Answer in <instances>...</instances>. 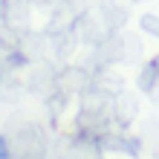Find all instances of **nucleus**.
<instances>
[{"label": "nucleus", "instance_id": "1", "mask_svg": "<svg viewBox=\"0 0 159 159\" xmlns=\"http://www.w3.org/2000/svg\"><path fill=\"white\" fill-rule=\"evenodd\" d=\"M156 78H159V58H153V61L145 67V72H142V87H145V90H151Z\"/></svg>", "mask_w": 159, "mask_h": 159}, {"label": "nucleus", "instance_id": "2", "mask_svg": "<svg viewBox=\"0 0 159 159\" xmlns=\"http://www.w3.org/2000/svg\"><path fill=\"white\" fill-rule=\"evenodd\" d=\"M0 159H9V145H6L3 136H0Z\"/></svg>", "mask_w": 159, "mask_h": 159}]
</instances>
